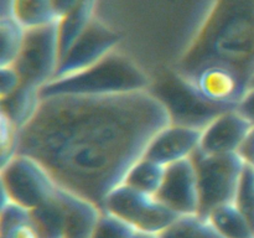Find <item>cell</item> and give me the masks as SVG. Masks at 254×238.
<instances>
[{"mask_svg": "<svg viewBox=\"0 0 254 238\" xmlns=\"http://www.w3.org/2000/svg\"><path fill=\"white\" fill-rule=\"evenodd\" d=\"M171 123L168 108L150 89L46 97L19 129L16 154L35 159L60 187L103 211L109 193Z\"/></svg>", "mask_w": 254, "mask_h": 238, "instance_id": "obj_1", "label": "cell"}, {"mask_svg": "<svg viewBox=\"0 0 254 238\" xmlns=\"http://www.w3.org/2000/svg\"><path fill=\"white\" fill-rule=\"evenodd\" d=\"M207 64L235 69L250 89L254 78V0H215L174 72L190 76Z\"/></svg>", "mask_w": 254, "mask_h": 238, "instance_id": "obj_2", "label": "cell"}, {"mask_svg": "<svg viewBox=\"0 0 254 238\" xmlns=\"http://www.w3.org/2000/svg\"><path fill=\"white\" fill-rule=\"evenodd\" d=\"M154 81L130 56L119 49L94 66L62 79H54L40 89V97L112 96L149 91Z\"/></svg>", "mask_w": 254, "mask_h": 238, "instance_id": "obj_3", "label": "cell"}, {"mask_svg": "<svg viewBox=\"0 0 254 238\" xmlns=\"http://www.w3.org/2000/svg\"><path fill=\"white\" fill-rule=\"evenodd\" d=\"M191 159L197 174V215L207 218L215 208L236 202L246 168L240 154L207 155L197 149Z\"/></svg>", "mask_w": 254, "mask_h": 238, "instance_id": "obj_4", "label": "cell"}, {"mask_svg": "<svg viewBox=\"0 0 254 238\" xmlns=\"http://www.w3.org/2000/svg\"><path fill=\"white\" fill-rule=\"evenodd\" d=\"M103 211L122 218L138 232L151 235H160L180 217L155 195L141 192L126 183L109 193Z\"/></svg>", "mask_w": 254, "mask_h": 238, "instance_id": "obj_5", "label": "cell"}, {"mask_svg": "<svg viewBox=\"0 0 254 238\" xmlns=\"http://www.w3.org/2000/svg\"><path fill=\"white\" fill-rule=\"evenodd\" d=\"M150 91L165 104L175 124L205 128L216 117L232 107L218 106L203 99L176 72L154 81Z\"/></svg>", "mask_w": 254, "mask_h": 238, "instance_id": "obj_6", "label": "cell"}, {"mask_svg": "<svg viewBox=\"0 0 254 238\" xmlns=\"http://www.w3.org/2000/svg\"><path fill=\"white\" fill-rule=\"evenodd\" d=\"M57 187L49 171L30 156L16 154L1 166L2 200L30 211L52 197Z\"/></svg>", "mask_w": 254, "mask_h": 238, "instance_id": "obj_7", "label": "cell"}, {"mask_svg": "<svg viewBox=\"0 0 254 238\" xmlns=\"http://www.w3.org/2000/svg\"><path fill=\"white\" fill-rule=\"evenodd\" d=\"M59 63V22L26 30L21 52L12 64L21 83L41 89L52 81Z\"/></svg>", "mask_w": 254, "mask_h": 238, "instance_id": "obj_8", "label": "cell"}, {"mask_svg": "<svg viewBox=\"0 0 254 238\" xmlns=\"http://www.w3.org/2000/svg\"><path fill=\"white\" fill-rule=\"evenodd\" d=\"M121 44V35L96 16L62 57L52 81L71 77L94 66L119 49Z\"/></svg>", "mask_w": 254, "mask_h": 238, "instance_id": "obj_9", "label": "cell"}, {"mask_svg": "<svg viewBox=\"0 0 254 238\" xmlns=\"http://www.w3.org/2000/svg\"><path fill=\"white\" fill-rule=\"evenodd\" d=\"M181 77L203 99L218 106L237 108L248 92L240 74L223 64H207L190 76Z\"/></svg>", "mask_w": 254, "mask_h": 238, "instance_id": "obj_10", "label": "cell"}, {"mask_svg": "<svg viewBox=\"0 0 254 238\" xmlns=\"http://www.w3.org/2000/svg\"><path fill=\"white\" fill-rule=\"evenodd\" d=\"M156 197L179 216L198 213V182L192 159L166 166L163 185Z\"/></svg>", "mask_w": 254, "mask_h": 238, "instance_id": "obj_11", "label": "cell"}, {"mask_svg": "<svg viewBox=\"0 0 254 238\" xmlns=\"http://www.w3.org/2000/svg\"><path fill=\"white\" fill-rule=\"evenodd\" d=\"M253 126L237 108L228 109L202 129L198 150L207 155L237 154Z\"/></svg>", "mask_w": 254, "mask_h": 238, "instance_id": "obj_12", "label": "cell"}, {"mask_svg": "<svg viewBox=\"0 0 254 238\" xmlns=\"http://www.w3.org/2000/svg\"><path fill=\"white\" fill-rule=\"evenodd\" d=\"M202 128L171 123L159 131L144 156L163 166L191 158L200 146Z\"/></svg>", "mask_w": 254, "mask_h": 238, "instance_id": "obj_13", "label": "cell"}, {"mask_svg": "<svg viewBox=\"0 0 254 238\" xmlns=\"http://www.w3.org/2000/svg\"><path fill=\"white\" fill-rule=\"evenodd\" d=\"M64 210V238H91L103 211L82 196L57 188Z\"/></svg>", "mask_w": 254, "mask_h": 238, "instance_id": "obj_14", "label": "cell"}, {"mask_svg": "<svg viewBox=\"0 0 254 238\" xmlns=\"http://www.w3.org/2000/svg\"><path fill=\"white\" fill-rule=\"evenodd\" d=\"M98 0H79L72 11L59 21L60 61L94 20Z\"/></svg>", "mask_w": 254, "mask_h": 238, "instance_id": "obj_15", "label": "cell"}, {"mask_svg": "<svg viewBox=\"0 0 254 238\" xmlns=\"http://www.w3.org/2000/svg\"><path fill=\"white\" fill-rule=\"evenodd\" d=\"M7 14L25 30L39 29L59 22L51 0H10Z\"/></svg>", "mask_w": 254, "mask_h": 238, "instance_id": "obj_16", "label": "cell"}, {"mask_svg": "<svg viewBox=\"0 0 254 238\" xmlns=\"http://www.w3.org/2000/svg\"><path fill=\"white\" fill-rule=\"evenodd\" d=\"M40 102V89L21 83L14 93L1 99V114L21 129L32 118Z\"/></svg>", "mask_w": 254, "mask_h": 238, "instance_id": "obj_17", "label": "cell"}, {"mask_svg": "<svg viewBox=\"0 0 254 238\" xmlns=\"http://www.w3.org/2000/svg\"><path fill=\"white\" fill-rule=\"evenodd\" d=\"M30 215L39 238H64V210L57 190L52 197L30 211Z\"/></svg>", "mask_w": 254, "mask_h": 238, "instance_id": "obj_18", "label": "cell"}, {"mask_svg": "<svg viewBox=\"0 0 254 238\" xmlns=\"http://www.w3.org/2000/svg\"><path fill=\"white\" fill-rule=\"evenodd\" d=\"M207 218L225 238H254L250 222L235 202L215 208Z\"/></svg>", "mask_w": 254, "mask_h": 238, "instance_id": "obj_19", "label": "cell"}, {"mask_svg": "<svg viewBox=\"0 0 254 238\" xmlns=\"http://www.w3.org/2000/svg\"><path fill=\"white\" fill-rule=\"evenodd\" d=\"M165 171L166 166L143 156L131 166L123 183L141 192L156 195L163 185Z\"/></svg>", "mask_w": 254, "mask_h": 238, "instance_id": "obj_20", "label": "cell"}, {"mask_svg": "<svg viewBox=\"0 0 254 238\" xmlns=\"http://www.w3.org/2000/svg\"><path fill=\"white\" fill-rule=\"evenodd\" d=\"M159 238H225L208 221L200 215L180 216Z\"/></svg>", "mask_w": 254, "mask_h": 238, "instance_id": "obj_21", "label": "cell"}, {"mask_svg": "<svg viewBox=\"0 0 254 238\" xmlns=\"http://www.w3.org/2000/svg\"><path fill=\"white\" fill-rule=\"evenodd\" d=\"M26 30L12 19L9 14H4L0 19V36H1V57L0 66H12L21 52Z\"/></svg>", "mask_w": 254, "mask_h": 238, "instance_id": "obj_22", "label": "cell"}, {"mask_svg": "<svg viewBox=\"0 0 254 238\" xmlns=\"http://www.w3.org/2000/svg\"><path fill=\"white\" fill-rule=\"evenodd\" d=\"M135 232L126 221L103 211L91 238H131Z\"/></svg>", "mask_w": 254, "mask_h": 238, "instance_id": "obj_23", "label": "cell"}, {"mask_svg": "<svg viewBox=\"0 0 254 238\" xmlns=\"http://www.w3.org/2000/svg\"><path fill=\"white\" fill-rule=\"evenodd\" d=\"M235 203L246 216L254 233V169L247 164Z\"/></svg>", "mask_w": 254, "mask_h": 238, "instance_id": "obj_24", "label": "cell"}, {"mask_svg": "<svg viewBox=\"0 0 254 238\" xmlns=\"http://www.w3.org/2000/svg\"><path fill=\"white\" fill-rule=\"evenodd\" d=\"M1 166L11 160L17 153L19 129L10 119L1 114Z\"/></svg>", "mask_w": 254, "mask_h": 238, "instance_id": "obj_25", "label": "cell"}, {"mask_svg": "<svg viewBox=\"0 0 254 238\" xmlns=\"http://www.w3.org/2000/svg\"><path fill=\"white\" fill-rule=\"evenodd\" d=\"M21 86V78L12 66L1 67V99L6 98L14 93Z\"/></svg>", "mask_w": 254, "mask_h": 238, "instance_id": "obj_26", "label": "cell"}, {"mask_svg": "<svg viewBox=\"0 0 254 238\" xmlns=\"http://www.w3.org/2000/svg\"><path fill=\"white\" fill-rule=\"evenodd\" d=\"M0 238H39L31 220L0 230Z\"/></svg>", "mask_w": 254, "mask_h": 238, "instance_id": "obj_27", "label": "cell"}, {"mask_svg": "<svg viewBox=\"0 0 254 238\" xmlns=\"http://www.w3.org/2000/svg\"><path fill=\"white\" fill-rule=\"evenodd\" d=\"M237 109L254 124V87L248 89Z\"/></svg>", "mask_w": 254, "mask_h": 238, "instance_id": "obj_28", "label": "cell"}, {"mask_svg": "<svg viewBox=\"0 0 254 238\" xmlns=\"http://www.w3.org/2000/svg\"><path fill=\"white\" fill-rule=\"evenodd\" d=\"M242 159L245 160V163L247 165H250L251 168L254 169V126L252 131L250 133L248 138L246 139L245 144L242 145V148L238 151Z\"/></svg>", "mask_w": 254, "mask_h": 238, "instance_id": "obj_29", "label": "cell"}, {"mask_svg": "<svg viewBox=\"0 0 254 238\" xmlns=\"http://www.w3.org/2000/svg\"><path fill=\"white\" fill-rule=\"evenodd\" d=\"M78 1L79 0H51L55 12L59 17V21L64 19L67 14H69Z\"/></svg>", "mask_w": 254, "mask_h": 238, "instance_id": "obj_30", "label": "cell"}, {"mask_svg": "<svg viewBox=\"0 0 254 238\" xmlns=\"http://www.w3.org/2000/svg\"><path fill=\"white\" fill-rule=\"evenodd\" d=\"M131 238H159V235H151V233H144V232H138L136 231L135 235Z\"/></svg>", "mask_w": 254, "mask_h": 238, "instance_id": "obj_31", "label": "cell"}]
</instances>
